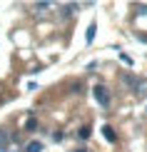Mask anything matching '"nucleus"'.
<instances>
[{
	"label": "nucleus",
	"mask_w": 147,
	"mask_h": 152,
	"mask_svg": "<svg viewBox=\"0 0 147 152\" xmlns=\"http://www.w3.org/2000/svg\"><path fill=\"white\" fill-rule=\"evenodd\" d=\"M78 152H85V150H78Z\"/></svg>",
	"instance_id": "10"
},
{
	"label": "nucleus",
	"mask_w": 147,
	"mask_h": 152,
	"mask_svg": "<svg viewBox=\"0 0 147 152\" xmlns=\"http://www.w3.org/2000/svg\"><path fill=\"white\" fill-rule=\"evenodd\" d=\"M92 95H95V100H97L102 107L110 105V95H107V90H105L102 85H95V87H92Z\"/></svg>",
	"instance_id": "1"
},
{
	"label": "nucleus",
	"mask_w": 147,
	"mask_h": 152,
	"mask_svg": "<svg viewBox=\"0 0 147 152\" xmlns=\"http://www.w3.org/2000/svg\"><path fill=\"white\" fill-rule=\"evenodd\" d=\"M35 127H37V120H35V117H30L28 122H25V130H35Z\"/></svg>",
	"instance_id": "6"
},
{
	"label": "nucleus",
	"mask_w": 147,
	"mask_h": 152,
	"mask_svg": "<svg viewBox=\"0 0 147 152\" xmlns=\"http://www.w3.org/2000/svg\"><path fill=\"white\" fill-rule=\"evenodd\" d=\"M80 137L87 140V137H90V127H80Z\"/></svg>",
	"instance_id": "8"
},
{
	"label": "nucleus",
	"mask_w": 147,
	"mask_h": 152,
	"mask_svg": "<svg viewBox=\"0 0 147 152\" xmlns=\"http://www.w3.org/2000/svg\"><path fill=\"white\" fill-rule=\"evenodd\" d=\"M25 152H42V142H37V140L28 142V147H25Z\"/></svg>",
	"instance_id": "4"
},
{
	"label": "nucleus",
	"mask_w": 147,
	"mask_h": 152,
	"mask_svg": "<svg viewBox=\"0 0 147 152\" xmlns=\"http://www.w3.org/2000/svg\"><path fill=\"white\" fill-rule=\"evenodd\" d=\"M50 3H35V10H48Z\"/></svg>",
	"instance_id": "9"
},
{
	"label": "nucleus",
	"mask_w": 147,
	"mask_h": 152,
	"mask_svg": "<svg viewBox=\"0 0 147 152\" xmlns=\"http://www.w3.org/2000/svg\"><path fill=\"white\" fill-rule=\"evenodd\" d=\"M102 135H105L107 142H115V140H117V135H115V130L110 127V125H105V127H102Z\"/></svg>",
	"instance_id": "3"
},
{
	"label": "nucleus",
	"mask_w": 147,
	"mask_h": 152,
	"mask_svg": "<svg viewBox=\"0 0 147 152\" xmlns=\"http://www.w3.org/2000/svg\"><path fill=\"white\" fill-rule=\"evenodd\" d=\"M72 10H78V5H65V8H62V15H70Z\"/></svg>",
	"instance_id": "7"
},
{
	"label": "nucleus",
	"mask_w": 147,
	"mask_h": 152,
	"mask_svg": "<svg viewBox=\"0 0 147 152\" xmlns=\"http://www.w3.org/2000/svg\"><path fill=\"white\" fill-rule=\"evenodd\" d=\"M95 30H97V25L92 23L90 28H87V33H85V40H87V42H92V40H95Z\"/></svg>",
	"instance_id": "5"
},
{
	"label": "nucleus",
	"mask_w": 147,
	"mask_h": 152,
	"mask_svg": "<svg viewBox=\"0 0 147 152\" xmlns=\"http://www.w3.org/2000/svg\"><path fill=\"white\" fill-rule=\"evenodd\" d=\"M8 145H10V135H8V130H5V127H0V152L8 150Z\"/></svg>",
	"instance_id": "2"
}]
</instances>
